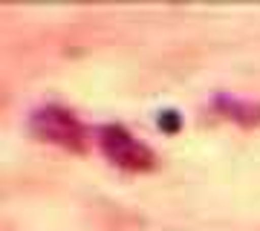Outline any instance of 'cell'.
I'll list each match as a JSON object with an SVG mask.
<instances>
[{"label":"cell","mask_w":260,"mask_h":231,"mask_svg":"<svg viewBox=\"0 0 260 231\" xmlns=\"http://www.w3.org/2000/svg\"><path fill=\"white\" fill-rule=\"evenodd\" d=\"M32 130L41 139L61 145L67 150H84V145H87V136H84V127L78 124V119L70 110L55 107V104H49L32 116Z\"/></svg>","instance_id":"obj_1"},{"label":"cell","mask_w":260,"mask_h":231,"mask_svg":"<svg viewBox=\"0 0 260 231\" xmlns=\"http://www.w3.org/2000/svg\"><path fill=\"white\" fill-rule=\"evenodd\" d=\"M99 136H102L104 153L121 168H130V171H148V168H153V162H156L153 153H150L142 142H136L121 124H104V127L99 130Z\"/></svg>","instance_id":"obj_2"},{"label":"cell","mask_w":260,"mask_h":231,"mask_svg":"<svg viewBox=\"0 0 260 231\" xmlns=\"http://www.w3.org/2000/svg\"><path fill=\"white\" fill-rule=\"evenodd\" d=\"M159 127L168 130V133H174V130L179 127V113H174V110H162V113H159Z\"/></svg>","instance_id":"obj_3"}]
</instances>
